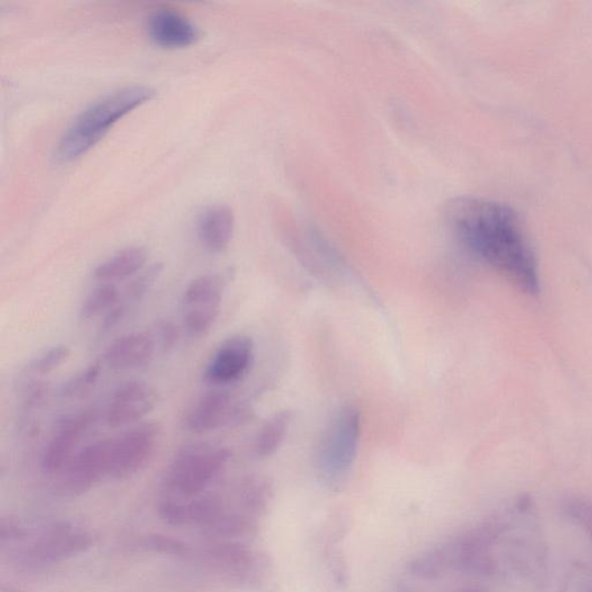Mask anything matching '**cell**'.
Here are the masks:
<instances>
[{
	"label": "cell",
	"instance_id": "1",
	"mask_svg": "<svg viewBox=\"0 0 592 592\" xmlns=\"http://www.w3.org/2000/svg\"><path fill=\"white\" fill-rule=\"evenodd\" d=\"M449 224L477 257L528 294L539 292L536 258L514 211L500 202L461 198L450 202Z\"/></svg>",
	"mask_w": 592,
	"mask_h": 592
},
{
	"label": "cell",
	"instance_id": "2",
	"mask_svg": "<svg viewBox=\"0 0 592 592\" xmlns=\"http://www.w3.org/2000/svg\"><path fill=\"white\" fill-rule=\"evenodd\" d=\"M154 95L151 87L133 85L101 97L81 112L60 138L55 157L62 164H68L91 151L113 125L148 103Z\"/></svg>",
	"mask_w": 592,
	"mask_h": 592
},
{
	"label": "cell",
	"instance_id": "3",
	"mask_svg": "<svg viewBox=\"0 0 592 592\" xmlns=\"http://www.w3.org/2000/svg\"><path fill=\"white\" fill-rule=\"evenodd\" d=\"M361 435V415L353 405H345L328 421L316 448V476L327 489L342 488L354 465Z\"/></svg>",
	"mask_w": 592,
	"mask_h": 592
},
{
	"label": "cell",
	"instance_id": "4",
	"mask_svg": "<svg viewBox=\"0 0 592 592\" xmlns=\"http://www.w3.org/2000/svg\"><path fill=\"white\" fill-rule=\"evenodd\" d=\"M230 456L229 449L216 445H185L169 465L166 489L180 498L200 497L224 471Z\"/></svg>",
	"mask_w": 592,
	"mask_h": 592
},
{
	"label": "cell",
	"instance_id": "5",
	"mask_svg": "<svg viewBox=\"0 0 592 592\" xmlns=\"http://www.w3.org/2000/svg\"><path fill=\"white\" fill-rule=\"evenodd\" d=\"M112 440H100L76 453L60 472L57 489L67 497H78L94 488L109 476L112 465Z\"/></svg>",
	"mask_w": 592,
	"mask_h": 592
},
{
	"label": "cell",
	"instance_id": "6",
	"mask_svg": "<svg viewBox=\"0 0 592 592\" xmlns=\"http://www.w3.org/2000/svg\"><path fill=\"white\" fill-rule=\"evenodd\" d=\"M226 282L218 274H202L186 287L182 298L184 322L193 336L209 332L220 314Z\"/></svg>",
	"mask_w": 592,
	"mask_h": 592
},
{
	"label": "cell",
	"instance_id": "7",
	"mask_svg": "<svg viewBox=\"0 0 592 592\" xmlns=\"http://www.w3.org/2000/svg\"><path fill=\"white\" fill-rule=\"evenodd\" d=\"M160 435L159 425L144 423L129 429L119 439L112 440L109 477L124 480L139 472L156 453Z\"/></svg>",
	"mask_w": 592,
	"mask_h": 592
},
{
	"label": "cell",
	"instance_id": "8",
	"mask_svg": "<svg viewBox=\"0 0 592 592\" xmlns=\"http://www.w3.org/2000/svg\"><path fill=\"white\" fill-rule=\"evenodd\" d=\"M92 545L88 531L71 523H57L31 543L22 554L26 566L50 565L85 552Z\"/></svg>",
	"mask_w": 592,
	"mask_h": 592
},
{
	"label": "cell",
	"instance_id": "9",
	"mask_svg": "<svg viewBox=\"0 0 592 592\" xmlns=\"http://www.w3.org/2000/svg\"><path fill=\"white\" fill-rule=\"evenodd\" d=\"M251 411L226 391H211L202 396L186 417V428L204 434L226 427H237L250 420Z\"/></svg>",
	"mask_w": 592,
	"mask_h": 592
},
{
	"label": "cell",
	"instance_id": "10",
	"mask_svg": "<svg viewBox=\"0 0 592 592\" xmlns=\"http://www.w3.org/2000/svg\"><path fill=\"white\" fill-rule=\"evenodd\" d=\"M254 355L255 345L250 336H230L214 352L202 377L206 383L214 387L237 383L249 372Z\"/></svg>",
	"mask_w": 592,
	"mask_h": 592
},
{
	"label": "cell",
	"instance_id": "11",
	"mask_svg": "<svg viewBox=\"0 0 592 592\" xmlns=\"http://www.w3.org/2000/svg\"><path fill=\"white\" fill-rule=\"evenodd\" d=\"M157 513L166 525L172 526L198 525L209 530L226 513L224 501L218 496H200L193 498H168L157 507Z\"/></svg>",
	"mask_w": 592,
	"mask_h": 592
},
{
	"label": "cell",
	"instance_id": "12",
	"mask_svg": "<svg viewBox=\"0 0 592 592\" xmlns=\"http://www.w3.org/2000/svg\"><path fill=\"white\" fill-rule=\"evenodd\" d=\"M157 403V392L151 385L144 381H129L113 392L105 413V424L112 428L135 424L149 415Z\"/></svg>",
	"mask_w": 592,
	"mask_h": 592
},
{
	"label": "cell",
	"instance_id": "13",
	"mask_svg": "<svg viewBox=\"0 0 592 592\" xmlns=\"http://www.w3.org/2000/svg\"><path fill=\"white\" fill-rule=\"evenodd\" d=\"M94 421L93 411H84L76 415L64 417L57 425L54 435L44 450L42 466L44 471L60 473L73 457L81 439Z\"/></svg>",
	"mask_w": 592,
	"mask_h": 592
},
{
	"label": "cell",
	"instance_id": "14",
	"mask_svg": "<svg viewBox=\"0 0 592 592\" xmlns=\"http://www.w3.org/2000/svg\"><path fill=\"white\" fill-rule=\"evenodd\" d=\"M148 32L154 43L169 49L192 46L198 39L196 24L174 10L154 12L148 19Z\"/></svg>",
	"mask_w": 592,
	"mask_h": 592
},
{
	"label": "cell",
	"instance_id": "15",
	"mask_svg": "<svg viewBox=\"0 0 592 592\" xmlns=\"http://www.w3.org/2000/svg\"><path fill=\"white\" fill-rule=\"evenodd\" d=\"M156 342L146 332H131L120 336L104 352V363L113 371H131L151 363Z\"/></svg>",
	"mask_w": 592,
	"mask_h": 592
},
{
	"label": "cell",
	"instance_id": "16",
	"mask_svg": "<svg viewBox=\"0 0 592 592\" xmlns=\"http://www.w3.org/2000/svg\"><path fill=\"white\" fill-rule=\"evenodd\" d=\"M233 211L226 205L211 206L198 220V238L206 250L219 254L229 248L234 234Z\"/></svg>",
	"mask_w": 592,
	"mask_h": 592
},
{
	"label": "cell",
	"instance_id": "17",
	"mask_svg": "<svg viewBox=\"0 0 592 592\" xmlns=\"http://www.w3.org/2000/svg\"><path fill=\"white\" fill-rule=\"evenodd\" d=\"M206 555L219 570L240 581H248L256 574L257 559L248 546L238 543H221L206 550Z\"/></svg>",
	"mask_w": 592,
	"mask_h": 592
},
{
	"label": "cell",
	"instance_id": "18",
	"mask_svg": "<svg viewBox=\"0 0 592 592\" xmlns=\"http://www.w3.org/2000/svg\"><path fill=\"white\" fill-rule=\"evenodd\" d=\"M148 261V253L140 247L121 249L105 259L94 270V278L101 283H115L140 273Z\"/></svg>",
	"mask_w": 592,
	"mask_h": 592
},
{
	"label": "cell",
	"instance_id": "19",
	"mask_svg": "<svg viewBox=\"0 0 592 592\" xmlns=\"http://www.w3.org/2000/svg\"><path fill=\"white\" fill-rule=\"evenodd\" d=\"M292 423L290 411H279L271 416L262 426L255 440L254 450L259 458L274 455L286 440Z\"/></svg>",
	"mask_w": 592,
	"mask_h": 592
},
{
	"label": "cell",
	"instance_id": "20",
	"mask_svg": "<svg viewBox=\"0 0 592 592\" xmlns=\"http://www.w3.org/2000/svg\"><path fill=\"white\" fill-rule=\"evenodd\" d=\"M121 301V292L113 283H101L85 299L80 308V318L91 319L111 311Z\"/></svg>",
	"mask_w": 592,
	"mask_h": 592
},
{
	"label": "cell",
	"instance_id": "21",
	"mask_svg": "<svg viewBox=\"0 0 592 592\" xmlns=\"http://www.w3.org/2000/svg\"><path fill=\"white\" fill-rule=\"evenodd\" d=\"M101 371H103V367L100 363L89 364L63 384L60 389V396L67 399H80L88 396L89 392L95 388Z\"/></svg>",
	"mask_w": 592,
	"mask_h": 592
},
{
	"label": "cell",
	"instance_id": "22",
	"mask_svg": "<svg viewBox=\"0 0 592 592\" xmlns=\"http://www.w3.org/2000/svg\"><path fill=\"white\" fill-rule=\"evenodd\" d=\"M71 356L70 347L67 345H57L50 350L32 359L27 366V372L32 375H48L67 363Z\"/></svg>",
	"mask_w": 592,
	"mask_h": 592
},
{
	"label": "cell",
	"instance_id": "23",
	"mask_svg": "<svg viewBox=\"0 0 592 592\" xmlns=\"http://www.w3.org/2000/svg\"><path fill=\"white\" fill-rule=\"evenodd\" d=\"M162 274V265L157 263L149 266L148 270L140 273L139 275L128 286L127 294H125V301L130 303L140 301L146 294L151 291L156 283L159 281Z\"/></svg>",
	"mask_w": 592,
	"mask_h": 592
},
{
	"label": "cell",
	"instance_id": "24",
	"mask_svg": "<svg viewBox=\"0 0 592 592\" xmlns=\"http://www.w3.org/2000/svg\"><path fill=\"white\" fill-rule=\"evenodd\" d=\"M141 545L152 552L177 555V557H184L190 552V547L184 542L159 534H148L141 541Z\"/></svg>",
	"mask_w": 592,
	"mask_h": 592
},
{
	"label": "cell",
	"instance_id": "25",
	"mask_svg": "<svg viewBox=\"0 0 592 592\" xmlns=\"http://www.w3.org/2000/svg\"><path fill=\"white\" fill-rule=\"evenodd\" d=\"M565 513L592 539V501L583 498H571L566 502Z\"/></svg>",
	"mask_w": 592,
	"mask_h": 592
},
{
	"label": "cell",
	"instance_id": "26",
	"mask_svg": "<svg viewBox=\"0 0 592 592\" xmlns=\"http://www.w3.org/2000/svg\"><path fill=\"white\" fill-rule=\"evenodd\" d=\"M24 530L20 526L19 522L13 520V518H3L2 525H0V538L3 542L5 541H16V539L22 538L24 536Z\"/></svg>",
	"mask_w": 592,
	"mask_h": 592
},
{
	"label": "cell",
	"instance_id": "27",
	"mask_svg": "<svg viewBox=\"0 0 592 592\" xmlns=\"http://www.w3.org/2000/svg\"><path fill=\"white\" fill-rule=\"evenodd\" d=\"M159 336L162 347H164L165 350H168V348L173 347L177 342V327L170 322L161 323L159 327Z\"/></svg>",
	"mask_w": 592,
	"mask_h": 592
},
{
	"label": "cell",
	"instance_id": "28",
	"mask_svg": "<svg viewBox=\"0 0 592 592\" xmlns=\"http://www.w3.org/2000/svg\"><path fill=\"white\" fill-rule=\"evenodd\" d=\"M460 592H485V591L481 590V589H466V590H463V591H460Z\"/></svg>",
	"mask_w": 592,
	"mask_h": 592
},
{
	"label": "cell",
	"instance_id": "29",
	"mask_svg": "<svg viewBox=\"0 0 592 592\" xmlns=\"http://www.w3.org/2000/svg\"><path fill=\"white\" fill-rule=\"evenodd\" d=\"M589 592H592V588H591V589L589 590Z\"/></svg>",
	"mask_w": 592,
	"mask_h": 592
}]
</instances>
